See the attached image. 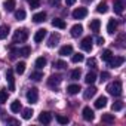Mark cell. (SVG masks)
<instances>
[{
    "mask_svg": "<svg viewBox=\"0 0 126 126\" xmlns=\"http://www.w3.org/2000/svg\"><path fill=\"white\" fill-rule=\"evenodd\" d=\"M107 91H108V94L113 95V96H120V95H122V82H120V80H116V82L110 83V85L107 86Z\"/></svg>",
    "mask_w": 126,
    "mask_h": 126,
    "instance_id": "obj_1",
    "label": "cell"
},
{
    "mask_svg": "<svg viewBox=\"0 0 126 126\" xmlns=\"http://www.w3.org/2000/svg\"><path fill=\"white\" fill-rule=\"evenodd\" d=\"M28 39V31L25 28H18L14 34V43H22Z\"/></svg>",
    "mask_w": 126,
    "mask_h": 126,
    "instance_id": "obj_2",
    "label": "cell"
},
{
    "mask_svg": "<svg viewBox=\"0 0 126 126\" xmlns=\"http://www.w3.org/2000/svg\"><path fill=\"white\" fill-rule=\"evenodd\" d=\"M123 62H125V58L123 56H113L108 61V67L110 68H117V67H120L123 64Z\"/></svg>",
    "mask_w": 126,
    "mask_h": 126,
    "instance_id": "obj_3",
    "label": "cell"
},
{
    "mask_svg": "<svg viewBox=\"0 0 126 126\" xmlns=\"http://www.w3.org/2000/svg\"><path fill=\"white\" fill-rule=\"evenodd\" d=\"M27 99H28L30 104H36V102H37V99H39V92H37L36 88H31V89L27 92Z\"/></svg>",
    "mask_w": 126,
    "mask_h": 126,
    "instance_id": "obj_4",
    "label": "cell"
},
{
    "mask_svg": "<svg viewBox=\"0 0 126 126\" xmlns=\"http://www.w3.org/2000/svg\"><path fill=\"white\" fill-rule=\"evenodd\" d=\"M88 15V9L86 8H77L73 11V18L74 19H83Z\"/></svg>",
    "mask_w": 126,
    "mask_h": 126,
    "instance_id": "obj_5",
    "label": "cell"
},
{
    "mask_svg": "<svg viewBox=\"0 0 126 126\" xmlns=\"http://www.w3.org/2000/svg\"><path fill=\"white\" fill-rule=\"evenodd\" d=\"M80 46H82V49H83V50H86V52H91V50H92V37H91V36L85 37V39L82 40Z\"/></svg>",
    "mask_w": 126,
    "mask_h": 126,
    "instance_id": "obj_6",
    "label": "cell"
},
{
    "mask_svg": "<svg viewBox=\"0 0 126 126\" xmlns=\"http://www.w3.org/2000/svg\"><path fill=\"white\" fill-rule=\"evenodd\" d=\"M61 80H62V77H61V76H58V74H53V76H50V77H49V80H47V85H49L50 88H55V86H58V85L61 83Z\"/></svg>",
    "mask_w": 126,
    "mask_h": 126,
    "instance_id": "obj_7",
    "label": "cell"
},
{
    "mask_svg": "<svg viewBox=\"0 0 126 126\" xmlns=\"http://www.w3.org/2000/svg\"><path fill=\"white\" fill-rule=\"evenodd\" d=\"M50 120H52V114L49 111H42V114L39 116V122L40 123L47 125V123H50Z\"/></svg>",
    "mask_w": 126,
    "mask_h": 126,
    "instance_id": "obj_8",
    "label": "cell"
},
{
    "mask_svg": "<svg viewBox=\"0 0 126 126\" xmlns=\"http://www.w3.org/2000/svg\"><path fill=\"white\" fill-rule=\"evenodd\" d=\"M82 114H83V119H85V120H88V122L94 120V110H92L91 107H85L83 111H82Z\"/></svg>",
    "mask_w": 126,
    "mask_h": 126,
    "instance_id": "obj_9",
    "label": "cell"
},
{
    "mask_svg": "<svg viewBox=\"0 0 126 126\" xmlns=\"http://www.w3.org/2000/svg\"><path fill=\"white\" fill-rule=\"evenodd\" d=\"M45 37H46V30H45V28H40V30H37L36 34H34V42H36V43H40V42H43Z\"/></svg>",
    "mask_w": 126,
    "mask_h": 126,
    "instance_id": "obj_10",
    "label": "cell"
},
{
    "mask_svg": "<svg viewBox=\"0 0 126 126\" xmlns=\"http://www.w3.org/2000/svg\"><path fill=\"white\" fill-rule=\"evenodd\" d=\"M58 42H59V34L58 33H53L49 37V40H47V47H55L58 45Z\"/></svg>",
    "mask_w": 126,
    "mask_h": 126,
    "instance_id": "obj_11",
    "label": "cell"
},
{
    "mask_svg": "<svg viewBox=\"0 0 126 126\" xmlns=\"http://www.w3.org/2000/svg\"><path fill=\"white\" fill-rule=\"evenodd\" d=\"M6 79H8V82H9V89L11 91H15V82H14V71L9 68L8 71H6Z\"/></svg>",
    "mask_w": 126,
    "mask_h": 126,
    "instance_id": "obj_12",
    "label": "cell"
},
{
    "mask_svg": "<svg viewBox=\"0 0 126 126\" xmlns=\"http://www.w3.org/2000/svg\"><path fill=\"white\" fill-rule=\"evenodd\" d=\"M15 6H16L15 0H6V2L3 3V8H5L6 12H14L15 11Z\"/></svg>",
    "mask_w": 126,
    "mask_h": 126,
    "instance_id": "obj_13",
    "label": "cell"
},
{
    "mask_svg": "<svg viewBox=\"0 0 126 126\" xmlns=\"http://www.w3.org/2000/svg\"><path fill=\"white\" fill-rule=\"evenodd\" d=\"M95 94H96V88L91 86V88H88V89L83 92V98H85V99H91V98L95 96Z\"/></svg>",
    "mask_w": 126,
    "mask_h": 126,
    "instance_id": "obj_14",
    "label": "cell"
},
{
    "mask_svg": "<svg viewBox=\"0 0 126 126\" xmlns=\"http://www.w3.org/2000/svg\"><path fill=\"white\" fill-rule=\"evenodd\" d=\"M52 25L55 27V28H61V30H64L67 25H65V21L64 19H61V18H55V19H52Z\"/></svg>",
    "mask_w": 126,
    "mask_h": 126,
    "instance_id": "obj_15",
    "label": "cell"
},
{
    "mask_svg": "<svg viewBox=\"0 0 126 126\" xmlns=\"http://www.w3.org/2000/svg\"><path fill=\"white\" fill-rule=\"evenodd\" d=\"M73 53V46L71 45H65V46H62L59 49V55L61 56H65V55H71Z\"/></svg>",
    "mask_w": 126,
    "mask_h": 126,
    "instance_id": "obj_16",
    "label": "cell"
},
{
    "mask_svg": "<svg viewBox=\"0 0 126 126\" xmlns=\"http://www.w3.org/2000/svg\"><path fill=\"white\" fill-rule=\"evenodd\" d=\"M116 30H117V21H116V19H110L108 24H107V31H108V34H114Z\"/></svg>",
    "mask_w": 126,
    "mask_h": 126,
    "instance_id": "obj_17",
    "label": "cell"
},
{
    "mask_svg": "<svg viewBox=\"0 0 126 126\" xmlns=\"http://www.w3.org/2000/svg\"><path fill=\"white\" fill-rule=\"evenodd\" d=\"M82 33H83V27H82L80 24H76V25L71 27V36H73V37H79Z\"/></svg>",
    "mask_w": 126,
    "mask_h": 126,
    "instance_id": "obj_18",
    "label": "cell"
},
{
    "mask_svg": "<svg viewBox=\"0 0 126 126\" xmlns=\"http://www.w3.org/2000/svg\"><path fill=\"white\" fill-rule=\"evenodd\" d=\"M107 102H108L107 96H99V98L95 101V108H104V107L107 105Z\"/></svg>",
    "mask_w": 126,
    "mask_h": 126,
    "instance_id": "obj_19",
    "label": "cell"
},
{
    "mask_svg": "<svg viewBox=\"0 0 126 126\" xmlns=\"http://www.w3.org/2000/svg\"><path fill=\"white\" fill-rule=\"evenodd\" d=\"M114 12L117 15L123 14V3H122V0H116V2H114Z\"/></svg>",
    "mask_w": 126,
    "mask_h": 126,
    "instance_id": "obj_20",
    "label": "cell"
},
{
    "mask_svg": "<svg viewBox=\"0 0 126 126\" xmlns=\"http://www.w3.org/2000/svg\"><path fill=\"white\" fill-rule=\"evenodd\" d=\"M46 64H47V61L43 56H40V58L36 59V67H37V70H42L43 67H46Z\"/></svg>",
    "mask_w": 126,
    "mask_h": 126,
    "instance_id": "obj_21",
    "label": "cell"
},
{
    "mask_svg": "<svg viewBox=\"0 0 126 126\" xmlns=\"http://www.w3.org/2000/svg\"><path fill=\"white\" fill-rule=\"evenodd\" d=\"M45 19H46V12H39V14H36V15L33 16V21L37 22V24H39V22H43Z\"/></svg>",
    "mask_w": 126,
    "mask_h": 126,
    "instance_id": "obj_22",
    "label": "cell"
},
{
    "mask_svg": "<svg viewBox=\"0 0 126 126\" xmlns=\"http://www.w3.org/2000/svg\"><path fill=\"white\" fill-rule=\"evenodd\" d=\"M99 27H101V21H99V19H92L91 24H89V28H91L92 31H98Z\"/></svg>",
    "mask_w": 126,
    "mask_h": 126,
    "instance_id": "obj_23",
    "label": "cell"
},
{
    "mask_svg": "<svg viewBox=\"0 0 126 126\" xmlns=\"http://www.w3.org/2000/svg\"><path fill=\"white\" fill-rule=\"evenodd\" d=\"M101 58H102V61H105V62H108L111 58H113V52L110 50V49H105L102 53H101Z\"/></svg>",
    "mask_w": 126,
    "mask_h": 126,
    "instance_id": "obj_24",
    "label": "cell"
},
{
    "mask_svg": "<svg viewBox=\"0 0 126 126\" xmlns=\"http://www.w3.org/2000/svg\"><path fill=\"white\" fill-rule=\"evenodd\" d=\"M95 80H96V74H95L94 71L88 73V74H86V77H85V82H86L88 85H92V83H94Z\"/></svg>",
    "mask_w": 126,
    "mask_h": 126,
    "instance_id": "obj_25",
    "label": "cell"
},
{
    "mask_svg": "<svg viewBox=\"0 0 126 126\" xmlns=\"http://www.w3.org/2000/svg\"><path fill=\"white\" fill-rule=\"evenodd\" d=\"M21 108H22V107H21V102H19L18 99H15V101L11 104V111H12V113H19Z\"/></svg>",
    "mask_w": 126,
    "mask_h": 126,
    "instance_id": "obj_26",
    "label": "cell"
},
{
    "mask_svg": "<svg viewBox=\"0 0 126 126\" xmlns=\"http://www.w3.org/2000/svg\"><path fill=\"white\" fill-rule=\"evenodd\" d=\"M15 71H16V74H24V71H25V62H18V64L15 65Z\"/></svg>",
    "mask_w": 126,
    "mask_h": 126,
    "instance_id": "obj_27",
    "label": "cell"
},
{
    "mask_svg": "<svg viewBox=\"0 0 126 126\" xmlns=\"http://www.w3.org/2000/svg\"><path fill=\"white\" fill-rule=\"evenodd\" d=\"M30 79L34 80V82H39V80L43 79V73H42V71H34V73L30 74Z\"/></svg>",
    "mask_w": 126,
    "mask_h": 126,
    "instance_id": "obj_28",
    "label": "cell"
},
{
    "mask_svg": "<svg viewBox=\"0 0 126 126\" xmlns=\"http://www.w3.org/2000/svg\"><path fill=\"white\" fill-rule=\"evenodd\" d=\"M79 91H80V86H79V85H70V86L67 88V92H68L70 95H76Z\"/></svg>",
    "mask_w": 126,
    "mask_h": 126,
    "instance_id": "obj_29",
    "label": "cell"
},
{
    "mask_svg": "<svg viewBox=\"0 0 126 126\" xmlns=\"http://www.w3.org/2000/svg\"><path fill=\"white\" fill-rule=\"evenodd\" d=\"M8 34H9V27L8 25H2L0 27V40L8 37Z\"/></svg>",
    "mask_w": 126,
    "mask_h": 126,
    "instance_id": "obj_30",
    "label": "cell"
},
{
    "mask_svg": "<svg viewBox=\"0 0 126 126\" xmlns=\"http://www.w3.org/2000/svg\"><path fill=\"white\" fill-rule=\"evenodd\" d=\"M101 120L104 122V123H113L114 122V114H102V117H101Z\"/></svg>",
    "mask_w": 126,
    "mask_h": 126,
    "instance_id": "obj_31",
    "label": "cell"
},
{
    "mask_svg": "<svg viewBox=\"0 0 126 126\" xmlns=\"http://www.w3.org/2000/svg\"><path fill=\"white\" fill-rule=\"evenodd\" d=\"M71 61L74 62V64H77V62H82V61H85V56H83L82 53H74V55L71 56Z\"/></svg>",
    "mask_w": 126,
    "mask_h": 126,
    "instance_id": "obj_32",
    "label": "cell"
},
{
    "mask_svg": "<svg viewBox=\"0 0 126 126\" xmlns=\"http://www.w3.org/2000/svg\"><path fill=\"white\" fill-rule=\"evenodd\" d=\"M107 11H108V6H107V3H104V2L99 3L98 8H96V12H98V14H105Z\"/></svg>",
    "mask_w": 126,
    "mask_h": 126,
    "instance_id": "obj_33",
    "label": "cell"
},
{
    "mask_svg": "<svg viewBox=\"0 0 126 126\" xmlns=\"http://www.w3.org/2000/svg\"><path fill=\"white\" fill-rule=\"evenodd\" d=\"M25 16H27V14H25V11H22V9H19V11H16V12H15V18H16L18 21L25 19Z\"/></svg>",
    "mask_w": 126,
    "mask_h": 126,
    "instance_id": "obj_34",
    "label": "cell"
},
{
    "mask_svg": "<svg viewBox=\"0 0 126 126\" xmlns=\"http://www.w3.org/2000/svg\"><path fill=\"white\" fill-rule=\"evenodd\" d=\"M18 53H19V55H22V56H30L31 49H30L28 46H24V47H21V49L18 50Z\"/></svg>",
    "mask_w": 126,
    "mask_h": 126,
    "instance_id": "obj_35",
    "label": "cell"
},
{
    "mask_svg": "<svg viewBox=\"0 0 126 126\" xmlns=\"http://www.w3.org/2000/svg\"><path fill=\"white\" fill-rule=\"evenodd\" d=\"M55 68H58V70H62V68H65L67 67V62H64L62 59H59V61H55Z\"/></svg>",
    "mask_w": 126,
    "mask_h": 126,
    "instance_id": "obj_36",
    "label": "cell"
},
{
    "mask_svg": "<svg viewBox=\"0 0 126 126\" xmlns=\"http://www.w3.org/2000/svg\"><path fill=\"white\" fill-rule=\"evenodd\" d=\"M56 122H58V123H61V125H67L70 120H68V117H65V116L58 114V116H56Z\"/></svg>",
    "mask_w": 126,
    "mask_h": 126,
    "instance_id": "obj_37",
    "label": "cell"
},
{
    "mask_svg": "<svg viewBox=\"0 0 126 126\" xmlns=\"http://www.w3.org/2000/svg\"><path fill=\"white\" fill-rule=\"evenodd\" d=\"M111 108H113V111H120V110L123 108V101H116V102L111 105Z\"/></svg>",
    "mask_w": 126,
    "mask_h": 126,
    "instance_id": "obj_38",
    "label": "cell"
},
{
    "mask_svg": "<svg viewBox=\"0 0 126 126\" xmlns=\"http://www.w3.org/2000/svg\"><path fill=\"white\" fill-rule=\"evenodd\" d=\"M31 116H33V110H31V108H25V110L22 111V117H24L25 120L31 119Z\"/></svg>",
    "mask_w": 126,
    "mask_h": 126,
    "instance_id": "obj_39",
    "label": "cell"
},
{
    "mask_svg": "<svg viewBox=\"0 0 126 126\" xmlns=\"http://www.w3.org/2000/svg\"><path fill=\"white\" fill-rule=\"evenodd\" d=\"M8 101V92L6 91H0V104H5Z\"/></svg>",
    "mask_w": 126,
    "mask_h": 126,
    "instance_id": "obj_40",
    "label": "cell"
},
{
    "mask_svg": "<svg viewBox=\"0 0 126 126\" xmlns=\"http://www.w3.org/2000/svg\"><path fill=\"white\" fill-rule=\"evenodd\" d=\"M80 74H82V73H80L79 68H77V70H73V71H71V79H73V80H79V79H80Z\"/></svg>",
    "mask_w": 126,
    "mask_h": 126,
    "instance_id": "obj_41",
    "label": "cell"
},
{
    "mask_svg": "<svg viewBox=\"0 0 126 126\" xmlns=\"http://www.w3.org/2000/svg\"><path fill=\"white\" fill-rule=\"evenodd\" d=\"M28 3H30V8L31 9H36L40 6V0H28Z\"/></svg>",
    "mask_w": 126,
    "mask_h": 126,
    "instance_id": "obj_42",
    "label": "cell"
},
{
    "mask_svg": "<svg viewBox=\"0 0 126 126\" xmlns=\"http://www.w3.org/2000/svg\"><path fill=\"white\" fill-rule=\"evenodd\" d=\"M86 64H88V67L95 68V67H96V61H95V58H89V59L86 61Z\"/></svg>",
    "mask_w": 126,
    "mask_h": 126,
    "instance_id": "obj_43",
    "label": "cell"
},
{
    "mask_svg": "<svg viewBox=\"0 0 126 126\" xmlns=\"http://www.w3.org/2000/svg\"><path fill=\"white\" fill-rule=\"evenodd\" d=\"M59 3H61V0H49L50 6H59Z\"/></svg>",
    "mask_w": 126,
    "mask_h": 126,
    "instance_id": "obj_44",
    "label": "cell"
},
{
    "mask_svg": "<svg viewBox=\"0 0 126 126\" xmlns=\"http://www.w3.org/2000/svg\"><path fill=\"white\" fill-rule=\"evenodd\" d=\"M107 79H110V74L107 71H102L101 73V80H107Z\"/></svg>",
    "mask_w": 126,
    "mask_h": 126,
    "instance_id": "obj_45",
    "label": "cell"
},
{
    "mask_svg": "<svg viewBox=\"0 0 126 126\" xmlns=\"http://www.w3.org/2000/svg\"><path fill=\"white\" fill-rule=\"evenodd\" d=\"M96 42H98V45H104V43H105L104 37H96Z\"/></svg>",
    "mask_w": 126,
    "mask_h": 126,
    "instance_id": "obj_46",
    "label": "cell"
},
{
    "mask_svg": "<svg viewBox=\"0 0 126 126\" xmlns=\"http://www.w3.org/2000/svg\"><path fill=\"white\" fill-rule=\"evenodd\" d=\"M65 3H67L68 6H71V5H74V3H76V0H65Z\"/></svg>",
    "mask_w": 126,
    "mask_h": 126,
    "instance_id": "obj_47",
    "label": "cell"
},
{
    "mask_svg": "<svg viewBox=\"0 0 126 126\" xmlns=\"http://www.w3.org/2000/svg\"><path fill=\"white\" fill-rule=\"evenodd\" d=\"M8 123H15V125H16V123H18V120H14V119H8Z\"/></svg>",
    "mask_w": 126,
    "mask_h": 126,
    "instance_id": "obj_48",
    "label": "cell"
},
{
    "mask_svg": "<svg viewBox=\"0 0 126 126\" xmlns=\"http://www.w3.org/2000/svg\"><path fill=\"white\" fill-rule=\"evenodd\" d=\"M85 3H91V2H94V0H83Z\"/></svg>",
    "mask_w": 126,
    "mask_h": 126,
    "instance_id": "obj_49",
    "label": "cell"
}]
</instances>
